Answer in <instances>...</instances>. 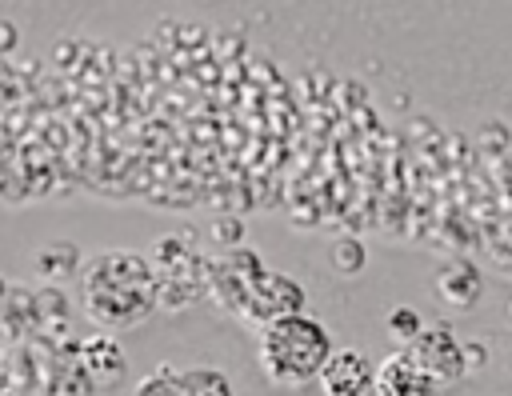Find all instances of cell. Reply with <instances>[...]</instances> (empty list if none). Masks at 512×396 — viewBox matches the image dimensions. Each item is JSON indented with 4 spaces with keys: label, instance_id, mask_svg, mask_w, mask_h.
<instances>
[{
    "label": "cell",
    "instance_id": "4",
    "mask_svg": "<svg viewBox=\"0 0 512 396\" xmlns=\"http://www.w3.org/2000/svg\"><path fill=\"white\" fill-rule=\"evenodd\" d=\"M304 308V288L292 280V276H284V272H260L256 280H252V288L244 292V304H240V312L236 316H244L248 324H272V320H280V316H296Z\"/></svg>",
    "mask_w": 512,
    "mask_h": 396
},
{
    "label": "cell",
    "instance_id": "7",
    "mask_svg": "<svg viewBox=\"0 0 512 396\" xmlns=\"http://www.w3.org/2000/svg\"><path fill=\"white\" fill-rule=\"evenodd\" d=\"M372 396H440L432 388V380L412 364V356L404 348L388 352L380 364H376V376H372Z\"/></svg>",
    "mask_w": 512,
    "mask_h": 396
},
{
    "label": "cell",
    "instance_id": "2",
    "mask_svg": "<svg viewBox=\"0 0 512 396\" xmlns=\"http://www.w3.org/2000/svg\"><path fill=\"white\" fill-rule=\"evenodd\" d=\"M256 356H260L264 376L276 388H300V384L316 380L320 368L328 364V356H332V332L320 320H312L308 312L280 316V320H272V324L260 328Z\"/></svg>",
    "mask_w": 512,
    "mask_h": 396
},
{
    "label": "cell",
    "instance_id": "9",
    "mask_svg": "<svg viewBox=\"0 0 512 396\" xmlns=\"http://www.w3.org/2000/svg\"><path fill=\"white\" fill-rule=\"evenodd\" d=\"M436 292H440L452 308H468V304H476V296H480V276H476L472 264H452V268L440 272Z\"/></svg>",
    "mask_w": 512,
    "mask_h": 396
},
{
    "label": "cell",
    "instance_id": "13",
    "mask_svg": "<svg viewBox=\"0 0 512 396\" xmlns=\"http://www.w3.org/2000/svg\"><path fill=\"white\" fill-rule=\"evenodd\" d=\"M332 256H336V268H340V272H356V268L364 264V252H360L356 240H340Z\"/></svg>",
    "mask_w": 512,
    "mask_h": 396
},
{
    "label": "cell",
    "instance_id": "3",
    "mask_svg": "<svg viewBox=\"0 0 512 396\" xmlns=\"http://www.w3.org/2000/svg\"><path fill=\"white\" fill-rule=\"evenodd\" d=\"M404 352H408V356H412V364L432 380V388H436V392L452 388V384H456V380H464V372H468L464 344H460L444 324L420 328V332L404 344Z\"/></svg>",
    "mask_w": 512,
    "mask_h": 396
},
{
    "label": "cell",
    "instance_id": "10",
    "mask_svg": "<svg viewBox=\"0 0 512 396\" xmlns=\"http://www.w3.org/2000/svg\"><path fill=\"white\" fill-rule=\"evenodd\" d=\"M180 380H184V396H236L232 380L220 368H212V364L180 368Z\"/></svg>",
    "mask_w": 512,
    "mask_h": 396
},
{
    "label": "cell",
    "instance_id": "11",
    "mask_svg": "<svg viewBox=\"0 0 512 396\" xmlns=\"http://www.w3.org/2000/svg\"><path fill=\"white\" fill-rule=\"evenodd\" d=\"M132 396H184V380L176 364H156L148 376L136 380Z\"/></svg>",
    "mask_w": 512,
    "mask_h": 396
},
{
    "label": "cell",
    "instance_id": "5",
    "mask_svg": "<svg viewBox=\"0 0 512 396\" xmlns=\"http://www.w3.org/2000/svg\"><path fill=\"white\" fill-rule=\"evenodd\" d=\"M264 272V264L248 252V248H232L224 256H216L212 264H204V288L208 296L224 308V312H240L244 292L252 288V280Z\"/></svg>",
    "mask_w": 512,
    "mask_h": 396
},
{
    "label": "cell",
    "instance_id": "12",
    "mask_svg": "<svg viewBox=\"0 0 512 396\" xmlns=\"http://www.w3.org/2000/svg\"><path fill=\"white\" fill-rule=\"evenodd\" d=\"M388 332H392V336H400V340L408 344V340L420 332V320H416V312H412V308H396V312L388 316Z\"/></svg>",
    "mask_w": 512,
    "mask_h": 396
},
{
    "label": "cell",
    "instance_id": "6",
    "mask_svg": "<svg viewBox=\"0 0 512 396\" xmlns=\"http://www.w3.org/2000/svg\"><path fill=\"white\" fill-rule=\"evenodd\" d=\"M376 368L356 348H332L328 364L320 368V396H372Z\"/></svg>",
    "mask_w": 512,
    "mask_h": 396
},
{
    "label": "cell",
    "instance_id": "1",
    "mask_svg": "<svg viewBox=\"0 0 512 396\" xmlns=\"http://www.w3.org/2000/svg\"><path fill=\"white\" fill-rule=\"evenodd\" d=\"M84 312L104 328H136L160 308L156 268L140 252H100L80 272Z\"/></svg>",
    "mask_w": 512,
    "mask_h": 396
},
{
    "label": "cell",
    "instance_id": "8",
    "mask_svg": "<svg viewBox=\"0 0 512 396\" xmlns=\"http://www.w3.org/2000/svg\"><path fill=\"white\" fill-rule=\"evenodd\" d=\"M76 356H80V372H88L96 388H112L124 372V348L116 336H88L76 348Z\"/></svg>",
    "mask_w": 512,
    "mask_h": 396
}]
</instances>
